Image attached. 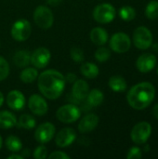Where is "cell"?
<instances>
[{"mask_svg": "<svg viewBox=\"0 0 158 159\" xmlns=\"http://www.w3.org/2000/svg\"><path fill=\"white\" fill-rule=\"evenodd\" d=\"M17 126L20 129L31 130L35 128V119L28 114L21 115L20 118L17 120Z\"/></svg>", "mask_w": 158, "mask_h": 159, "instance_id": "cell-25", "label": "cell"}, {"mask_svg": "<svg viewBox=\"0 0 158 159\" xmlns=\"http://www.w3.org/2000/svg\"><path fill=\"white\" fill-rule=\"evenodd\" d=\"M47 3L51 7H58L62 3V0H47Z\"/></svg>", "mask_w": 158, "mask_h": 159, "instance_id": "cell-36", "label": "cell"}, {"mask_svg": "<svg viewBox=\"0 0 158 159\" xmlns=\"http://www.w3.org/2000/svg\"><path fill=\"white\" fill-rule=\"evenodd\" d=\"M37 79L39 91L48 100L58 99L65 89V77L57 70H46L38 75Z\"/></svg>", "mask_w": 158, "mask_h": 159, "instance_id": "cell-1", "label": "cell"}, {"mask_svg": "<svg viewBox=\"0 0 158 159\" xmlns=\"http://www.w3.org/2000/svg\"><path fill=\"white\" fill-rule=\"evenodd\" d=\"M100 118L95 114L86 115L78 124V130L81 133H88L93 131L99 125Z\"/></svg>", "mask_w": 158, "mask_h": 159, "instance_id": "cell-16", "label": "cell"}, {"mask_svg": "<svg viewBox=\"0 0 158 159\" xmlns=\"http://www.w3.org/2000/svg\"><path fill=\"white\" fill-rule=\"evenodd\" d=\"M156 89L150 82H141L133 86L127 95L130 107L135 110H143L154 101Z\"/></svg>", "mask_w": 158, "mask_h": 159, "instance_id": "cell-2", "label": "cell"}, {"mask_svg": "<svg viewBox=\"0 0 158 159\" xmlns=\"http://www.w3.org/2000/svg\"><path fill=\"white\" fill-rule=\"evenodd\" d=\"M3 103H4V95L0 92V107L3 105Z\"/></svg>", "mask_w": 158, "mask_h": 159, "instance_id": "cell-40", "label": "cell"}, {"mask_svg": "<svg viewBox=\"0 0 158 159\" xmlns=\"http://www.w3.org/2000/svg\"><path fill=\"white\" fill-rule=\"evenodd\" d=\"M34 20L41 29H49L53 25L54 15L49 7L38 6L34 11Z\"/></svg>", "mask_w": 158, "mask_h": 159, "instance_id": "cell-5", "label": "cell"}, {"mask_svg": "<svg viewBox=\"0 0 158 159\" xmlns=\"http://www.w3.org/2000/svg\"><path fill=\"white\" fill-rule=\"evenodd\" d=\"M29 152V150L28 149H23V151H22V157H29V155H30V153H28Z\"/></svg>", "mask_w": 158, "mask_h": 159, "instance_id": "cell-39", "label": "cell"}, {"mask_svg": "<svg viewBox=\"0 0 158 159\" xmlns=\"http://www.w3.org/2000/svg\"><path fill=\"white\" fill-rule=\"evenodd\" d=\"M157 74H158V68H157Z\"/></svg>", "mask_w": 158, "mask_h": 159, "instance_id": "cell-43", "label": "cell"}, {"mask_svg": "<svg viewBox=\"0 0 158 159\" xmlns=\"http://www.w3.org/2000/svg\"><path fill=\"white\" fill-rule=\"evenodd\" d=\"M152 134V126L146 121L136 124L130 132V138L136 144H144Z\"/></svg>", "mask_w": 158, "mask_h": 159, "instance_id": "cell-6", "label": "cell"}, {"mask_svg": "<svg viewBox=\"0 0 158 159\" xmlns=\"http://www.w3.org/2000/svg\"><path fill=\"white\" fill-rule=\"evenodd\" d=\"M154 48H155V50H156L158 52V44H156V45L154 46Z\"/></svg>", "mask_w": 158, "mask_h": 159, "instance_id": "cell-42", "label": "cell"}, {"mask_svg": "<svg viewBox=\"0 0 158 159\" xmlns=\"http://www.w3.org/2000/svg\"><path fill=\"white\" fill-rule=\"evenodd\" d=\"M115 8L109 3H103L95 7L92 12L93 19L99 23H109L115 18Z\"/></svg>", "mask_w": 158, "mask_h": 159, "instance_id": "cell-4", "label": "cell"}, {"mask_svg": "<svg viewBox=\"0 0 158 159\" xmlns=\"http://www.w3.org/2000/svg\"><path fill=\"white\" fill-rule=\"evenodd\" d=\"M5 145L11 153H18L22 150V143L17 136H8L5 141Z\"/></svg>", "mask_w": 158, "mask_h": 159, "instance_id": "cell-26", "label": "cell"}, {"mask_svg": "<svg viewBox=\"0 0 158 159\" xmlns=\"http://www.w3.org/2000/svg\"><path fill=\"white\" fill-rule=\"evenodd\" d=\"M153 115H154V116L158 119V104H156L155 106H154V109H153Z\"/></svg>", "mask_w": 158, "mask_h": 159, "instance_id": "cell-38", "label": "cell"}, {"mask_svg": "<svg viewBox=\"0 0 158 159\" xmlns=\"http://www.w3.org/2000/svg\"><path fill=\"white\" fill-rule=\"evenodd\" d=\"M142 150L139 147H132L129 149V151L128 152L127 155V158L128 159H140L142 158Z\"/></svg>", "mask_w": 158, "mask_h": 159, "instance_id": "cell-33", "label": "cell"}, {"mask_svg": "<svg viewBox=\"0 0 158 159\" xmlns=\"http://www.w3.org/2000/svg\"><path fill=\"white\" fill-rule=\"evenodd\" d=\"M48 159H70V156L61 151H55L47 156Z\"/></svg>", "mask_w": 158, "mask_h": 159, "instance_id": "cell-34", "label": "cell"}, {"mask_svg": "<svg viewBox=\"0 0 158 159\" xmlns=\"http://www.w3.org/2000/svg\"><path fill=\"white\" fill-rule=\"evenodd\" d=\"M2 146H3V141H2V138L0 136V149L2 148Z\"/></svg>", "mask_w": 158, "mask_h": 159, "instance_id": "cell-41", "label": "cell"}, {"mask_svg": "<svg viewBox=\"0 0 158 159\" xmlns=\"http://www.w3.org/2000/svg\"><path fill=\"white\" fill-rule=\"evenodd\" d=\"M7 106L14 111L21 110L25 105V97L24 95L17 89L11 90L7 96Z\"/></svg>", "mask_w": 158, "mask_h": 159, "instance_id": "cell-15", "label": "cell"}, {"mask_svg": "<svg viewBox=\"0 0 158 159\" xmlns=\"http://www.w3.org/2000/svg\"><path fill=\"white\" fill-rule=\"evenodd\" d=\"M119 17L125 21H131L136 17V11L134 7L130 6H124L119 9Z\"/></svg>", "mask_w": 158, "mask_h": 159, "instance_id": "cell-27", "label": "cell"}, {"mask_svg": "<svg viewBox=\"0 0 158 159\" xmlns=\"http://www.w3.org/2000/svg\"><path fill=\"white\" fill-rule=\"evenodd\" d=\"M156 64V57L151 53L141 55L136 61V67L141 73L151 72Z\"/></svg>", "mask_w": 158, "mask_h": 159, "instance_id": "cell-14", "label": "cell"}, {"mask_svg": "<svg viewBox=\"0 0 158 159\" xmlns=\"http://www.w3.org/2000/svg\"><path fill=\"white\" fill-rule=\"evenodd\" d=\"M76 139V133L72 128H64L58 132L55 137V143L58 147L65 148L70 146Z\"/></svg>", "mask_w": 158, "mask_h": 159, "instance_id": "cell-13", "label": "cell"}, {"mask_svg": "<svg viewBox=\"0 0 158 159\" xmlns=\"http://www.w3.org/2000/svg\"><path fill=\"white\" fill-rule=\"evenodd\" d=\"M86 100L88 105H89L90 107H97L102 103L104 100V95L102 90L98 89H93L90 91H88Z\"/></svg>", "mask_w": 158, "mask_h": 159, "instance_id": "cell-20", "label": "cell"}, {"mask_svg": "<svg viewBox=\"0 0 158 159\" xmlns=\"http://www.w3.org/2000/svg\"><path fill=\"white\" fill-rule=\"evenodd\" d=\"M24 157H22V156H20V155H18V154H16V153H13L12 155H10V156H8L7 157V159H23Z\"/></svg>", "mask_w": 158, "mask_h": 159, "instance_id": "cell-37", "label": "cell"}, {"mask_svg": "<svg viewBox=\"0 0 158 159\" xmlns=\"http://www.w3.org/2000/svg\"><path fill=\"white\" fill-rule=\"evenodd\" d=\"M90 40L96 46H103L108 41V34L105 29L102 27H95L89 34Z\"/></svg>", "mask_w": 158, "mask_h": 159, "instance_id": "cell-18", "label": "cell"}, {"mask_svg": "<svg viewBox=\"0 0 158 159\" xmlns=\"http://www.w3.org/2000/svg\"><path fill=\"white\" fill-rule=\"evenodd\" d=\"M33 156L35 159L47 158V149L44 145H39L34 149Z\"/></svg>", "mask_w": 158, "mask_h": 159, "instance_id": "cell-32", "label": "cell"}, {"mask_svg": "<svg viewBox=\"0 0 158 159\" xmlns=\"http://www.w3.org/2000/svg\"><path fill=\"white\" fill-rule=\"evenodd\" d=\"M17 125V118L13 113L8 111L0 112V129H8Z\"/></svg>", "mask_w": 158, "mask_h": 159, "instance_id": "cell-19", "label": "cell"}, {"mask_svg": "<svg viewBox=\"0 0 158 159\" xmlns=\"http://www.w3.org/2000/svg\"><path fill=\"white\" fill-rule=\"evenodd\" d=\"M133 43L139 49L149 48L153 45V34L151 31L144 26L136 28L133 33Z\"/></svg>", "mask_w": 158, "mask_h": 159, "instance_id": "cell-8", "label": "cell"}, {"mask_svg": "<svg viewBox=\"0 0 158 159\" xmlns=\"http://www.w3.org/2000/svg\"><path fill=\"white\" fill-rule=\"evenodd\" d=\"M110 89L115 92H123L127 89V82L121 75H113L108 81Z\"/></svg>", "mask_w": 158, "mask_h": 159, "instance_id": "cell-22", "label": "cell"}, {"mask_svg": "<svg viewBox=\"0 0 158 159\" xmlns=\"http://www.w3.org/2000/svg\"><path fill=\"white\" fill-rule=\"evenodd\" d=\"M13 62L20 68L27 67L31 63V53L28 50H19L14 54Z\"/></svg>", "mask_w": 158, "mask_h": 159, "instance_id": "cell-21", "label": "cell"}, {"mask_svg": "<svg viewBox=\"0 0 158 159\" xmlns=\"http://www.w3.org/2000/svg\"><path fill=\"white\" fill-rule=\"evenodd\" d=\"M70 56L72 58V60L76 62V63H80L84 61L85 56H84V52L81 48H79L78 47H73L71 48L70 51Z\"/></svg>", "mask_w": 158, "mask_h": 159, "instance_id": "cell-30", "label": "cell"}, {"mask_svg": "<svg viewBox=\"0 0 158 159\" xmlns=\"http://www.w3.org/2000/svg\"><path fill=\"white\" fill-rule=\"evenodd\" d=\"M110 48L112 50H114L116 53H125L129 50L131 46V40L129 36L123 33L119 32L115 34L109 42Z\"/></svg>", "mask_w": 158, "mask_h": 159, "instance_id": "cell-9", "label": "cell"}, {"mask_svg": "<svg viewBox=\"0 0 158 159\" xmlns=\"http://www.w3.org/2000/svg\"><path fill=\"white\" fill-rule=\"evenodd\" d=\"M57 119L64 124H72L81 116V110L74 103L64 104L56 112Z\"/></svg>", "mask_w": 158, "mask_h": 159, "instance_id": "cell-3", "label": "cell"}, {"mask_svg": "<svg viewBox=\"0 0 158 159\" xmlns=\"http://www.w3.org/2000/svg\"><path fill=\"white\" fill-rule=\"evenodd\" d=\"M64 77H65V80L68 81V82L71 83V84H73V83L77 79V78H76L77 76H76L74 74H73V73H68Z\"/></svg>", "mask_w": 158, "mask_h": 159, "instance_id": "cell-35", "label": "cell"}, {"mask_svg": "<svg viewBox=\"0 0 158 159\" xmlns=\"http://www.w3.org/2000/svg\"><path fill=\"white\" fill-rule=\"evenodd\" d=\"M88 91H89V87H88V84L85 80L76 79L73 83L72 96L75 98L78 102L86 100Z\"/></svg>", "mask_w": 158, "mask_h": 159, "instance_id": "cell-17", "label": "cell"}, {"mask_svg": "<svg viewBox=\"0 0 158 159\" xmlns=\"http://www.w3.org/2000/svg\"><path fill=\"white\" fill-rule=\"evenodd\" d=\"M80 72L81 74L88 78V79H94L99 75V67L92 62H85L81 65L80 67Z\"/></svg>", "mask_w": 158, "mask_h": 159, "instance_id": "cell-23", "label": "cell"}, {"mask_svg": "<svg viewBox=\"0 0 158 159\" xmlns=\"http://www.w3.org/2000/svg\"><path fill=\"white\" fill-rule=\"evenodd\" d=\"M145 16L149 20H156L158 18V1H150L145 7Z\"/></svg>", "mask_w": 158, "mask_h": 159, "instance_id": "cell-28", "label": "cell"}, {"mask_svg": "<svg viewBox=\"0 0 158 159\" xmlns=\"http://www.w3.org/2000/svg\"><path fill=\"white\" fill-rule=\"evenodd\" d=\"M28 107L34 115L39 116L46 115L48 110L46 100L38 94H33L30 96L28 100Z\"/></svg>", "mask_w": 158, "mask_h": 159, "instance_id": "cell-12", "label": "cell"}, {"mask_svg": "<svg viewBox=\"0 0 158 159\" xmlns=\"http://www.w3.org/2000/svg\"><path fill=\"white\" fill-rule=\"evenodd\" d=\"M38 77V71L35 67H27L20 72V79L21 82L29 84L34 82Z\"/></svg>", "mask_w": 158, "mask_h": 159, "instance_id": "cell-24", "label": "cell"}, {"mask_svg": "<svg viewBox=\"0 0 158 159\" xmlns=\"http://www.w3.org/2000/svg\"><path fill=\"white\" fill-rule=\"evenodd\" d=\"M9 75V64L3 57H0V81L5 80Z\"/></svg>", "mask_w": 158, "mask_h": 159, "instance_id": "cell-31", "label": "cell"}, {"mask_svg": "<svg viewBox=\"0 0 158 159\" xmlns=\"http://www.w3.org/2000/svg\"><path fill=\"white\" fill-rule=\"evenodd\" d=\"M94 57H95V60L97 61H99V62H105V61H107L110 59L111 52H110V50L107 48L101 46V48H99L95 51Z\"/></svg>", "mask_w": 158, "mask_h": 159, "instance_id": "cell-29", "label": "cell"}, {"mask_svg": "<svg viewBox=\"0 0 158 159\" xmlns=\"http://www.w3.org/2000/svg\"><path fill=\"white\" fill-rule=\"evenodd\" d=\"M32 33V26L31 23L25 20V19H20L16 20L12 27H11V36L14 40L18 42H23L27 40Z\"/></svg>", "mask_w": 158, "mask_h": 159, "instance_id": "cell-7", "label": "cell"}, {"mask_svg": "<svg viewBox=\"0 0 158 159\" xmlns=\"http://www.w3.org/2000/svg\"><path fill=\"white\" fill-rule=\"evenodd\" d=\"M55 126L49 122L40 124L34 131V139L41 144L50 142L55 135Z\"/></svg>", "mask_w": 158, "mask_h": 159, "instance_id": "cell-10", "label": "cell"}, {"mask_svg": "<svg viewBox=\"0 0 158 159\" xmlns=\"http://www.w3.org/2000/svg\"><path fill=\"white\" fill-rule=\"evenodd\" d=\"M51 54L50 51L44 47L38 48L31 54V63L36 69L45 68L50 61Z\"/></svg>", "mask_w": 158, "mask_h": 159, "instance_id": "cell-11", "label": "cell"}]
</instances>
